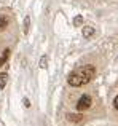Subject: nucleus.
Wrapping results in <instances>:
<instances>
[{"label": "nucleus", "instance_id": "1", "mask_svg": "<svg viewBox=\"0 0 118 126\" xmlns=\"http://www.w3.org/2000/svg\"><path fill=\"white\" fill-rule=\"evenodd\" d=\"M96 75V69L93 65H81V67L75 69L70 75H69V83L72 86H81L89 83Z\"/></svg>", "mask_w": 118, "mask_h": 126}, {"label": "nucleus", "instance_id": "2", "mask_svg": "<svg viewBox=\"0 0 118 126\" xmlns=\"http://www.w3.org/2000/svg\"><path fill=\"white\" fill-rule=\"evenodd\" d=\"M89 107H91V97L89 96H81L77 102V109L78 110H86Z\"/></svg>", "mask_w": 118, "mask_h": 126}, {"label": "nucleus", "instance_id": "3", "mask_svg": "<svg viewBox=\"0 0 118 126\" xmlns=\"http://www.w3.org/2000/svg\"><path fill=\"white\" fill-rule=\"evenodd\" d=\"M93 34H94L93 27H83V37H91Z\"/></svg>", "mask_w": 118, "mask_h": 126}, {"label": "nucleus", "instance_id": "4", "mask_svg": "<svg viewBox=\"0 0 118 126\" xmlns=\"http://www.w3.org/2000/svg\"><path fill=\"white\" fill-rule=\"evenodd\" d=\"M6 24H8V19L5 16H0V31H3L6 27Z\"/></svg>", "mask_w": 118, "mask_h": 126}, {"label": "nucleus", "instance_id": "5", "mask_svg": "<svg viewBox=\"0 0 118 126\" xmlns=\"http://www.w3.org/2000/svg\"><path fill=\"white\" fill-rule=\"evenodd\" d=\"M69 120H70V121H80V120H81V115H74V113H70V115H69Z\"/></svg>", "mask_w": 118, "mask_h": 126}, {"label": "nucleus", "instance_id": "6", "mask_svg": "<svg viewBox=\"0 0 118 126\" xmlns=\"http://www.w3.org/2000/svg\"><path fill=\"white\" fill-rule=\"evenodd\" d=\"M6 74H2L0 75V88H3V86H5V83H6Z\"/></svg>", "mask_w": 118, "mask_h": 126}, {"label": "nucleus", "instance_id": "7", "mask_svg": "<svg viewBox=\"0 0 118 126\" xmlns=\"http://www.w3.org/2000/svg\"><path fill=\"white\" fill-rule=\"evenodd\" d=\"M8 54H10V49H5V51H3V58L0 59V64H3V62L6 61V58H8Z\"/></svg>", "mask_w": 118, "mask_h": 126}, {"label": "nucleus", "instance_id": "8", "mask_svg": "<svg viewBox=\"0 0 118 126\" xmlns=\"http://www.w3.org/2000/svg\"><path fill=\"white\" fill-rule=\"evenodd\" d=\"M40 67H46V58H42V61H40Z\"/></svg>", "mask_w": 118, "mask_h": 126}, {"label": "nucleus", "instance_id": "9", "mask_svg": "<svg viewBox=\"0 0 118 126\" xmlns=\"http://www.w3.org/2000/svg\"><path fill=\"white\" fill-rule=\"evenodd\" d=\"M74 22H75V26H80L81 24V18H80V16H78V18H75Z\"/></svg>", "mask_w": 118, "mask_h": 126}, {"label": "nucleus", "instance_id": "10", "mask_svg": "<svg viewBox=\"0 0 118 126\" xmlns=\"http://www.w3.org/2000/svg\"><path fill=\"white\" fill-rule=\"evenodd\" d=\"M115 107L118 109V96H117V97H115Z\"/></svg>", "mask_w": 118, "mask_h": 126}]
</instances>
